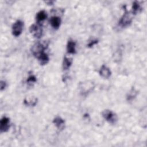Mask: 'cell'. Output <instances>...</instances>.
Listing matches in <instances>:
<instances>
[{
  "label": "cell",
  "instance_id": "obj_1",
  "mask_svg": "<svg viewBox=\"0 0 147 147\" xmlns=\"http://www.w3.org/2000/svg\"><path fill=\"white\" fill-rule=\"evenodd\" d=\"M46 48V45L40 42H36L32 47V53L33 56L37 59L42 53L44 52V50Z\"/></svg>",
  "mask_w": 147,
  "mask_h": 147
},
{
  "label": "cell",
  "instance_id": "obj_2",
  "mask_svg": "<svg viewBox=\"0 0 147 147\" xmlns=\"http://www.w3.org/2000/svg\"><path fill=\"white\" fill-rule=\"evenodd\" d=\"M102 116L109 123L114 124L117 121V116L113 111L109 110H105L102 112Z\"/></svg>",
  "mask_w": 147,
  "mask_h": 147
},
{
  "label": "cell",
  "instance_id": "obj_3",
  "mask_svg": "<svg viewBox=\"0 0 147 147\" xmlns=\"http://www.w3.org/2000/svg\"><path fill=\"white\" fill-rule=\"evenodd\" d=\"M24 23L21 20H17L16 22L14 23L12 26V33L13 34L16 36H19L23 30Z\"/></svg>",
  "mask_w": 147,
  "mask_h": 147
},
{
  "label": "cell",
  "instance_id": "obj_4",
  "mask_svg": "<svg viewBox=\"0 0 147 147\" xmlns=\"http://www.w3.org/2000/svg\"><path fill=\"white\" fill-rule=\"evenodd\" d=\"M132 21V17L131 15L127 11H126L123 16L121 17L119 22V25L122 27H126L128 26Z\"/></svg>",
  "mask_w": 147,
  "mask_h": 147
},
{
  "label": "cell",
  "instance_id": "obj_5",
  "mask_svg": "<svg viewBox=\"0 0 147 147\" xmlns=\"http://www.w3.org/2000/svg\"><path fill=\"white\" fill-rule=\"evenodd\" d=\"M29 31L34 37L37 38H40L42 34V28L40 26L35 24L30 26L29 28Z\"/></svg>",
  "mask_w": 147,
  "mask_h": 147
},
{
  "label": "cell",
  "instance_id": "obj_6",
  "mask_svg": "<svg viewBox=\"0 0 147 147\" xmlns=\"http://www.w3.org/2000/svg\"><path fill=\"white\" fill-rule=\"evenodd\" d=\"M80 88L83 94H87L90 92L94 88L93 82H84L80 84Z\"/></svg>",
  "mask_w": 147,
  "mask_h": 147
},
{
  "label": "cell",
  "instance_id": "obj_7",
  "mask_svg": "<svg viewBox=\"0 0 147 147\" xmlns=\"http://www.w3.org/2000/svg\"><path fill=\"white\" fill-rule=\"evenodd\" d=\"M9 118L6 117H3L2 118L0 122V130L1 132L7 131L10 127L9 125Z\"/></svg>",
  "mask_w": 147,
  "mask_h": 147
},
{
  "label": "cell",
  "instance_id": "obj_8",
  "mask_svg": "<svg viewBox=\"0 0 147 147\" xmlns=\"http://www.w3.org/2000/svg\"><path fill=\"white\" fill-rule=\"evenodd\" d=\"M53 123L59 130H63L64 127V121L60 117H56L54 118Z\"/></svg>",
  "mask_w": 147,
  "mask_h": 147
},
{
  "label": "cell",
  "instance_id": "obj_9",
  "mask_svg": "<svg viewBox=\"0 0 147 147\" xmlns=\"http://www.w3.org/2000/svg\"><path fill=\"white\" fill-rule=\"evenodd\" d=\"M99 74L104 78H109L111 75V71L106 66L103 65L100 69Z\"/></svg>",
  "mask_w": 147,
  "mask_h": 147
},
{
  "label": "cell",
  "instance_id": "obj_10",
  "mask_svg": "<svg viewBox=\"0 0 147 147\" xmlns=\"http://www.w3.org/2000/svg\"><path fill=\"white\" fill-rule=\"evenodd\" d=\"M49 22L51 26L54 29H58L61 24V20L59 17L53 16L51 18Z\"/></svg>",
  "mask_w": 147,
  "mask_h": 147
},
{
  "label": "cell",
  "instance_id": "obj_11",
  "mask_svg": "<svg viewBox=\"0 0 147 147\" xmlns=\"http://www.w3.org/2000/svg\"><path fill=\"white\" fill-rule=\"evenodd\" d=\"M75 45L76 43L75 41L72 40H69L68 41L67 45V51L68 53L71 54H74L76 53V50H75Z\"/></svg>",
  "mask_w": 147,
  "mask_h": 147
},
{
  "label": "cell",
  "instance_id": "obj_12",
  "mask_svg": "<svg viewBox=\"0 0 147 147\" xmlns=\"http://www.w3.org/2000/svg\"><path fill=\"white\" fill-rule=\"evenodd\" d=\"M47 17V14L44 10H41L36 15V20L38 22L43 21Z\"/></svg>",
  "mask_w": 147,
  "mask_h": 147
},
{
  "label": "cell",
  "instance_id": "obj_13",
  "mask_svg": "<svg viewBox=\"0 0 147 147\" xmlns=\"http://www.w3.org/2000/svg\"><path fill=\"white\" fill-rule=\"evenodd\" d=\"M37 59L38 60L41 65H44L48 62L49 57L47 53L44 52L37 58Z\"/></svg>",
  "mask_w": 147,
  "mask_h": 147
},
{
  "label": "cell",
  "instance_id": "obj_14",
  "mask_svg": "<svg viewBox=\"0 0 147 147\" xmlns=\"http://www.w3.org/2000/svg\"><path fill=\"white\" fill-rule=\"evenodd\" d=\"M72 63V59L65 57L63 62V68L64 70L68 69L71 65Z\"/></svg>",
  "mask_w": 147,
  "mask_h": 147
},
{
  "label": "cell",
  "instance_id": "obj_15",
  "mask_svg": "<svg viewBox=\"0 0 147 147\" xmlns=\"http://www.w3.org/2000/svg\"><path fill=\"white\" fill-rule=\"evenodd\" d=\"M137 95V91H135V90L134 88H133L128 94L127 96V100H131L132 99H133Z\"/></svg>",
  "mask_w": 147,
  "mask_h": 147
},
{
  "label": "cell",
  "instance_id": "obj_16",
  "mask_svg": "<svg viewBox=\"0 0 147 147\" xmlns=\"http://www.w3.org/2000/svg\"><path fill=\"white\" fill-rule=\"evenodd\" d=\"M140 9V6L137 3V2H135L133 4V7H132V13L133 14H136L138 10Z\"/></svg>",
  "mask_w": 147,
  "mask_h": 147
},
{
  "label": "cell",
  "instance_id": "obj_17",
  "mask_svg": "<svg viewBox=\"0 0 147 147\" xmlns=\"http://www.w3.org/2000/svg\"><path fill=\"white\" fill-rule=\"evenodd\" d=\"M36 82V78L34 75H30L29 76V77L27 79V83L28 84H30V83H35Z\"/></svg>",
  "mask_w": 147,
  "mask_h": 147
},
{
  "label": "cell",
  "instance_id": "obj_18",
  "mask_svg": "<svg viewBox=\"0 0 147 147\" xmlns=\"http://www.w3.org/2000/svg\"><path fill=\"white\" fill-rule=\"evenodd\" d=\"M6 82H5V81H1V90L2 91V90H3V89H5V87H6Z\"/></svg>",
  "mask_w": 147,
  "mask_h": 147
},
{
  "label": "cell",
  "instance_id": "obj_19",
  "mask_svg": "<svg viewBox=\"0 0 147 147\" xmlns=\"http://www.w3.org/2000/svg\"><path fill=\"white\" fill-rule=\"evenodd\" d=\"M98 42V40H92L91 41H90L88 44V47H92L94 45H95V44H96Z\"/></svg>",
  "mask_w": 147,
  "mask_h": 147
}]
</instances>
